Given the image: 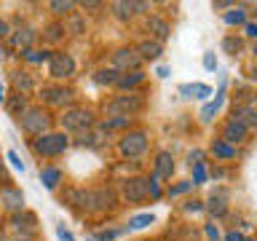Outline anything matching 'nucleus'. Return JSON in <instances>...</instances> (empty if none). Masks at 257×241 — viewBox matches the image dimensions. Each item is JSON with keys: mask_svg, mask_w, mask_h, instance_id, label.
I'll return each instance as SVG.
<instances>
[{"mask_svg": "<svg viewBox=\"0 0 257 241\" xmlns=\"http://www.w3.org/2000/svg\"><path fill=\"white\" fill-rule=\"evenodd\" d=\"M64 148H67L64 134H43L40 140H35V153H43V156H59Z\"/></svg>", "mask_w": 257, "mask_h": 241, "instance_id": "nucleus-1", "label": "nucleus"}, {"mask_svg": "<svg viewBox=\"0 0 257 241\" xmlns=\"http://www.w3.org/2000/svg\"><path fill=\"white\" fill-rule=\"evenodd\" d=\"M46 126H48V115L43 110H27L22 115V129L30 134H43Z\"/></svg>", "mask_w": 257, "mask_h": 241, "instance_id": "nucleus-2", "label": "nucleus"}, {"mask_svg": "<svg viewBox=\"0 0 257 241\" xmlns=\"http://www.w3.org/2000/svg\"><path fill=\"white\" fill-rule=\"evenodd\" d=\"M123 193L128 201H145L150 196V180H142V177H132V180H126L123 185Z\"/></svg>", "mask_w": 257, "mask_h": 241, "instance_id": "nucleus-3", "label": "nucleus"}, {"mask_svg": "<svg viewBox=\"0 0 257 241\" xmlns=\"http://www.w3.org/2000/svg\"><path fill=\"white\" fill-rule=\"evenodd\" d=\"M145 148H148V137L142 132H132L120 140V153H123V156H142Z\"/></svg>", "mask_w": 257, "mask_h": 241, "instance_id": "nucleus-4", "label": "nucleus"}, {"mask_svg": "<svg viewBox=\"0 0 257 241\" xmlns=\"http://www.w3.org/2000/svg\"><path fill=\"white\" fill-rule=\"evenodd\" d=\"M72 70H75V62H72L70 54H54L51 62H48V72H51L54 78H64V75H70Z\"/></svg>", "mask_w": 257, "mask_h": 241, "instance_id": "nucleus-5", "label": "nucleus"}, {"mask_svg": "<svg viewBox=\"0 0 257 241\" xmlns=\"http://www.w3.org/2000/svg\"><path fill=\"white\" fill-rule=\"evenodd\" d=\"M140 62H142V56L137 54V51H132V48H120V51H115L112 54V64H115V67H120V70H137L140 67Z\"/></svg>", "mask_w": 257, "mask_h": 241, "instance_id": "nucleus-6", "label": "nucleus"}, {"mask_svg": "<svg viewBox=\"0 0 257 241\" xmlns=\"http://www.w3.org/2000/svg\"><path fill=\"white\" fill-rule=\"evenodd\" d=\"M88 124H91V112L88 110H70V112H64V118H62V126L64 129H86Z\"/></svg>", "mask_w": 257, "mask_h": 241, "instance_id": "nucleus-7", "label": "nucleus"}, {"mask_svg": "<svg viewBox=\"0 0 257 241\" xmlns=\"http://www.w3.org/2000/svg\"><path fill=\"white\" fill-rule=\"evenodd\" d=\"M142 107V99L140 96H123V99H115L110 104V112H128V115H132V112H137Z\"/></svg>", "mask_w": 257, "mask_h": 241, "instance_id": "nucleus-8", "label": "nucleus"}, {"mask_svg": "<svg viewBox=\"0 0 257 241\" xmlns=\"http://www.w3.org/2000/svg\"><path fill=\"white\" fill-rule=\"evenodd\" d=\"M180 94L188 96V99H204V96L212 94V88L204 86V83H182L180 86Z\"/></svg>", "mask_w": 257, "mask_h": 241, "instance_id": "nucleus-9", "label": "nucleus"}, {"mask_svg": "<svg viewBox=\"0 0 257 241\" xmlns=\"http://www.w3.org/2000/svg\"><path fill=\"white\" fill-rule=\"evenodd\" d=\"M172 172H174L172 156H169V153H161L158 161H156V174H153V177H156V180H169Z\"/></svg>", "mask_w": 257, "mask_h": 241, "instance_id": "nucleus-10", "label": "nucleus"}, {"mask_svg": "<svg viewBox=\"0 0 257 241\" xmlns=\"http://www.w3.org/2000/svg\"><path fill=\"white\" fill-rule=\"evenodd\" d=\"M161 51H164V46H161L158 40H145V43H140V48H137V54H140L142 59H158Z\"/></svg>", "mask_w": 257, "mask_h": 241, "instance_id": "nucleus-11", "label": "nucleus"}, {"mask_svg": "<svg viewBox=\"0 0 257 241\" xmlns=\"http://www.w3.org/2000/svg\"><path fill=\"white\" fill-rule=\"evenodd\" d=\"M244 134H246V126L244 124H238V120H233V118L225 124V140H228V142L244 140Z\"/></svg>", "mask_w": 257, "mask_h": 241, "instance_id": "nucleus-12", "label": "nucleus"}, {"mask_svg": "<svg viewBox=\"0 0 257 241\" xmlns=\"http://www.w3.org/2000/svg\"><path fill=\"white\" fill-rule=\"evenodd\" d=\"M3 201H6L8 209H22L24 206L22 190H14V188H3Z\"/></svg>", "mask_w": 257, "mask_h": 241, "instance_id": "nucleus-13", "label": "nucleus"}, {"mask_svg": "<svg viewBox=\"0 0 257 241\" xmlns=\"http://www.w3.org/2000/svg\"><path fill=\"white\" fill-rule=\"evenodd\" d=\"M222 91H225V83L220 86V94L214 96V102L204 104V110H201V118H204V120H212V115H214V112H217V110L222 107Z\"/></svg>", "mask_w": 257, "mask_h": 241, "instance_id": "nucleus-14", "label": "nucleus"}, {"mask_svg": "<svg viewBox=\"0 0 257 241\" xmlns=\"http://www.w3.org/2000/svg\"><path fill=\"white\" fill-rule=\"evenodd\" d=\"M148 27H150L153 32H156L158 43H161V40H166V38H169V24H166L164 19H158V16H153V19L148 22Z\"/></svg>", "mask_w": 257, "mask_h": 241, "instance_id": "nucleus-15", "label": "nucleus"}, {"mask_svg": "<svg viewBox=\"0 0 257 241\" xmlns=\"http://www.w3.org/2000/svg\"><path fill=\"white\" fill-rule=\"evenodd\" d=\"M59 169H54V166H46L43 172H40V182L46 185V188H56V182H59Z\"/></svg>", "mask_w": 257, "mask_h": 241, "instance_id": "nucleus-16", "label": "nucleus"}, {"mask_svg": "<svg viewBox=\"0 0 257 241\" xmlns=\"http://www.w3.org/2000/svg\"><path fill=\"white\" fill-rule=\"evenodd\" d=\"M142 72L140 70H134V72H126V75H120L118 78V86L120 88H132V86H137V83H142Z\"/></svg>", "mask_w": 257, "mask_h": 241, "instance_id": "nucleus-17", "label": "nucleus"}, {"mask_svg": "<svg viewBox=\"0 0 257 241\" xmlns=\"http://www.w3.org/2000/svg\"><path fill=\"white\" fill-rule=\"evenodd\" d=\"M233 120H238V124H244V126H246V124H257V112L249 110V107H246V110L238 107V110H233Z\"/></svg>", "mask_w": 257, "mask_h": 241, "instance_id": "nucleus-18", "label": "nucleus"}, {"mask_svg": "<svg viewBox=\"0 0 257 241\" xmlns=\"http://www.w3.org/2000/svg\"><path fill=\"white\" fill-rule=\"evenodd\" d=\"M212 150H214V156H220V158H233V156H236V148L225 145L222 140H217V142L212 145Z\"/></svg>", "mask_w": 257, "mask_h": 241, "instance_id": "nucleus-19", "label": "nucleus"}, {"mask_svg": "<svg viewBox=\"0 0 257 241\" xmlns=\"http://www.w3.org/2000/svg\"><path fill=\"white\" fill-rule=\"evenodd\" d=\"M32 38H35V35H32V30H19L14 35V46H24V51H27V46L32 43Z\"/></svg>", "mask_w": 257, "mask_h": 241, "instance_id": "nucleus-20", "label": "nucleus"}, {"mask_svg": "<svg viewBox=\"0 0 257 241\" xmlns=\"http://www.w3.org/2000/svg\"><path fill=\"white\" fill-rule=\"evenodd\" d=\"M225 22L228 24H246V11L244 8H233L230 14H225Z\"/></svg>", "mask_w": 257, "mask_h": 241, "instance_id": "nucleus-21", "label": "nucleus"}, {"mask_svg": "<svg viewBox=\"0 0 257 241\" xmlns=\"http://www.w3.org/2000/svg\"><path fill=\"white\" fill-rule=\"evenodd\" d=\"M14 86L22 88V91H30V88H32V80H30L27 72H14Z\"/></svg>", "mask_w": 257, "mask_h": 241, "instance_id": "nucleus-22", "label": "nucleus"}, {"mask_svg": "<svg viewBox=\"0 0 257 241\" xmlns=\"http://www.w3.org/2000/svg\"><path fill=\"white\" fill-rule=\"evenodd\" d=\"M24 59H27V62H51V54H48V51H32V48H27V51H24Z\"/></svg>", "mask_w": 257, "mask_h": 241, "instance_id": "nucleus-23", "label": "nucleus"}, {"mask_svg": "<svg viewBox=\"0 0 257 241\" xmlns=\"http://www.w3.org/2000/svg\"><path fill=\"white\" fill-rule=\"evenodd\" d=\"M153 220H156V217L153 214H137V217H132V228H148V225H153Z\"/></svg>", "mask_w": 257, "mask_h": 241, "instance_id": "nucleus-24", "label": "nucleus"}, {"mask_svg": "<svg viewBox=\"0 0 257 241\" xmlns=\"http://www.w3.org/2000/svg\"><path fill=\"white\" fill-rule=\"evenodd\" d=\"M96 83H118V72H115V70H102V72H96Z\"/></svg>", "mask_w": 257, "mask_h": 241, "instance_id": "nucleus-25", "label": "nucleus"}, {"mask_svg": "<svg viewBox=\"0 0 257 241\" xmlns=\"http://www.w3.org/2000/svg\"><path fill=\"white\" fill-rule=\"evenodd\" d=\"M222 48H225L228 54H236V51H241V40H238V38H225V40H222Z\"/></svg>", "mask_w": 257, "mask_h": 241, "instance_id": "nucleus-26", "label": "nucleus"}, {"mask_svg": "<svg viewBox=\"0 0 257 241\" xmlns=\"http://www.w3.org/2000/svg\"><path fill=\"white\" fill-rule=\"evenodd\" d=\"M225 209H228V206H225V201H220V198H212V201H209V212H212V214L220 217V214H225Z\"/></svg>", "mask_w": 257, "mask_h": 241, "instance_id": "nucleus-27", "label": "nucleus"}, {"mask_svg": "<svg viewBox=\"0 0 257 241\" xmlns=\"http://www.w3.org/2000/svg\"><path fill=\"white\" fill-rule=\"evenodd\" d=\"M206 180V169H204V164H196V169H193V185H201Z\"/></svg>", "mask_w": 257, "mask_h": 241, "instance_id": "nucleus-28", "label": "nucleus"}, {"mask_svg": "<svg viewBox=\"0 0 257 241\" xmlns=\"http://www.w3.org/2000/svg\"><path fill=\"white\" fill-rule=\"evenodd\" d=\"M8 110H11V112H19V110H24V96H22V94H14V99L8 102Z\"/></svg>", "mask_w": 257, "mask_h": 241, "instance_id": "nucleus-29", "label": "nucleus"}, {"mask_svg": "<svg viewBox=\"0 0 257 241\" xmlns=\"http://www.w3.org/2000/svg\"><path fill=\"white\" fill-rule=\"evenodd\" d=\"M46 94H48V99H51V102H62V96H64V99H67V91H62V88H46Z\"/></svg>", "mask_w": 257, "mask_h": 241, "instance_id": "nucleus-30", "label": "nucleus"}, {"mask_svg": "<svg viewBox=\"0 0 257 241\" xmlns=\"http://www.w3.org/2000/svg\"><path fill=\"white\" fill-rule=\"evenodd\" d=\"M115 8H118V16H132V8H137V3H115Z\"/></svg>", "mask_w": 257, "mask_h": 241, "instance_id": "nucleus-31", "label": "nucleus"}, {"mask_svg": "<svg viewBox=\"0 0 257 241\" xmlns=\"http://www.w3.org/2000/svg\"><path fill=\"white\" fill-rule=\"evenodd\" d=\"M51 8H54L56 14H67L70 8H72V3H67V0H64V3H62V0H54V3H51Z\"/></svg>", "mask_w": 257, "mask_h": 241, "instance_id": "nucleus-32", "label": "nucleus"}, {"mask_svg": "<svg viewBox=\"0 0 257 241\" xmlns=\"http://www.w3.org/2000/svg\"><path fill=\"white\" fill-rule=\"evenodd\" d=\"M8 161L14 164V169H19V172H24V164H22V158H19V153H16V150H8Z\"/></svg>", "mask_w": 257, "mask_h": 241, "instance_id": "nucleus-33", "label": "nucleus"}, {"mask_svg": "<svg viewBox=\"0 0 257 241\" xmlns=\"http://www.w3.org/2000/svg\"><path fill=\"white\" fill-rule=\"evenodd\" d=\"M204 67H206V70H217V56H214L212 51L204 54Z\"/></svg>", "mask_w": 257, "mask_h": 241, "instance_id": "nucleus-34", "label": "nucleus"}, {"mask_svg": "<svg viewBox=\"0 0 257 241\" xmlns=\"http://www.w3.org/2000/svg\"><path fill=\"white\" fill-rule=\"evenodd\" d=\"M190 188H193V182H180V185H174V188L169 190V196H180V193L190 190Z\"/></svg>", "mask_w": 257, "mask_h": 241, "instance_id": "nucleus-35", "label": "nucleus"}, {"mask_svg": "<svg viewBox=\"0 0 257 241\" xmlns=\"http://www.w3.org/2000/svg\"><path fill=\"white\" fill-rule=\"evenodd\" d=\"M56 236H59V241H75V238H72V233L64 228V225H59V228H56Z\"/></svg>", "mask_w": 257, "mask_h": 241, "instance_id": "nucleus-36", "label": "nucleus"}, {"mask_svg": "<svg viewBox=\"0 0 257 241\" xmlns=\"http://www.w3.org/2000/svg\"><path fill=\"white\" fill-rule=\"evenodd\" d=\"M150 196H153V198H161V188H158V180H156V177L150 180Z\"/></svg>", "mask_w": 257, "mask_h": 241, "instance_id": "nucleus-37", "label": "nucleus"}, {"mask_svg": "<svg viewBox=\"0 0 257 241\" xmlns=\"http://www.w3.org/2000/svg\"><path fill=\"white\" fill-rule=\"evenodd\" d=\"M244 32H246L249 38H257V24H252V22H249V24H244Z\"/></svg>", "mask_w": 257, "mask_h": 241, "instance_id": "nucleus-38", "label": "nucleus"}, {"mask_svg": "<svg viewBox=\"0 0 257 241\" xmlns=\"http://www.w3.org/2000/svg\"><path fill=\"white\" fill-rule=\"evenodd\" d=\"M118 233H120V230H102V233H99V238H102V241H110V238H115Z\"/></svg>", "mask_w": 257, "mask_h": 241, "instance_id": "nucleus-39", "label": "nucleus"}, {"mask_svg": "<svg viewBox=\"0 0 257 241\" xmlns=\"http://www.w3.org/2000/svg\"><path fill=\"white\" fill-rule=\"evenodd\" d=\"M62 35V27L59 24H54V27H48V38H59Z\"/></svg>", "mask_w": 257, "mask_h": 241, "instance_id": "nucleus-40", "label": "nucleus"}, {"mask_svg": "<svg viewBox=\"0 0 257 241\" xmlns=\"http://www.w3.org/2000/svg\"><path fill=\"white\" fill-rule=\"evenodd\" d=\"M206 236L217 241V238H220V233H217V228H214V225H206Z\"/></svg>", "mask_w": 257, "mask_h": 241, "instance_id": "nucleus-41", "label": "nucleus"}, {"mask_svg": "<svg viewBox=\"0 0 257 241\" xmlns=\"http://www.w3.org/2000/svg\"><path fill=\"white\" fill-rule=\"evenodd\" d=\"M8 182L11 180H8V174L3 172V166H0V188H8Z\"/></svg>", "mask_w": 257, "mask_h": 241, "instance_id": "nucleus-42", "label": "nucleus"}, {"mask_svg": "<svg viewBox=\"0 0 257 241\" xmlns=\"http://www.w3.org/2000/svg\"><path fill=\"white\" fill-rule=\"evenodd\" d=\"M225 241H244V238H241L238 233H228V236H225Z\"/></svg>", "mask_w": 257, "mask_h": 241, "instance_id": "nucleus-43", "label": "nucleus"}, {"mask_svg": "<svg viewBox=\"0 0 257 241\" xmlns=\"http://www.w3.org/2000/svg\"><path fill=\"white\" fill-rule=\"evenodd\" d=\"M156 72H158V75H161V78H166V75H169V67H164V64H161V67H158Z\"/></svg>", "mask_w": 257, "mask_h": 241, "instance_id": "nucleus-44", "label": "nucleus"}, {"mask_svg": "<svg viewBox=\"0 0 257 241\" xmlns=\"http://www.w3.org/2000/svg\"><path fill=\"white\" fill-rule=\"evenodd\" d=\"M185 209H188V212H201V206H198V204H193V201H190V204L185 206Z\"/></svg>", "mask_w": 257, "mask_h": 241, "instance_id": "nucleus-45", "label": "nucleus"}, {"mask_svg": "<svg viewBox=\"0 0 257 241\" xmlns=\"http://www.w3.org/2000/svg\"><path fill=\"white\" fill-rule=\"evenodd\" d=\"M6 32H8V27H6V22H0V38H3Z\"/></svg>", "mask_w": 257, "mask_h": 241, "instance_id": "nucleus-46", "label": "nucleus"}, {"mask_svg": "<svg viewBox=\"0 0 257 241\" xmlns=\"http://www.w3.org/2000/svg\"><path fill=\"white\" fill-rule=\"evenodd\" d=\"M252 78H254V80H257V67H254V72H252Z\"/></svg>", "mask_w": 257, "mask_h": 241, "instance_id": "nucleus-47", "label": "nucleus"}, {"mask_svg": "<svg viewBox=\"0 0 257 241\" xmlns=\"http://www.w3.org/2000/svg\"><path fill=\"white\" fill-rule=\"evenodd\" d=\"M0 104H3V91H0Z\"/></svg>", "mask_w": 257, "mask_h": 241, "instance_id": "nucleus-48", "label": "nucleus"}, {"mask_svg": "<svg viewBox=\"0 0 257 241\" xmlns=\"http://www.w3.org/2000/svg\"><path fill=\"white\" fill-rule=\"evenodd\" d=\"M252 110H254V112H257V104H254V107H252Z\"/></svg>", "mask_w": 257, "mask_h": 241, "instance_id": "nucleus-49", "label": "nucleus"}, {"mask_svg": "<svg viewBox=\"0 0 257 241\" xmlns=\"http://www.w3.org/2000/svg\"><path fill=\"white\" fill-rule=\"evenodd\" d=\"M254 54H257V43H254Z\"/></svg>", "mask_w": 257, "mask_h": 241, "instance_id": "nucleus-50", "label": "nucleus"}, {"mask_svg": "<svg viewBox=\"0 0 257 241\" xmlns=\"http://www.w3.org/2000/svg\"><path fill=\"white\" fill-rule=\"evenodd\" d=\"M244 241H249V238H244Z\"/></svg>", "mask_w": 257, "mask_h": 241, "instance_id": "nucleus-51", "label": "nucleus"}]
</instances>
